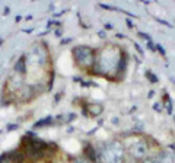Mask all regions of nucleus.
I'll return each mask as SVG.
<instances>
[{"mask_svg": "<svg viewBox=\"0 0 175 163\" xmlns=\"http://www.w3.org/2000/svg\"><path fill=\"white\" fill-rule=\"evenodd\" d=\"M98 160L99 163H125L127 150L120 140L108 141L104 147L98 151Z\"/></svg>", "mask_w": 175, "mask_h": 163, "instance_id": "1", "label": "nucleus"}, {"mask_svg": "<svg viewBox=\"0 0 175 163\" xmlns=\"http://www.w3.org/2000/svg\"><path fill=\"white\" fill-rule=\"evenodd\" d=\"M71 57L76 67L80 72L89 73L95 69L96 64V51L89 45H77L71 50Z\"/></svg>", "mask_w": 175, "mask_h": 163, "instance_id": "2", "label": "nucleus"}, {"mask_svg": "<svg viewBox=\"0 0 175 163\" xmlns=\"http://www.w3.org/2000/svg\"><path fill=\"white\" fill-rule=\"evenodd\" d=\"M149 154H150V143L146 138L134 141L127 149V156L136 163H140L141 160H144Z\"/></svg>", "mask_w": 175, "mask_h": 163, "instance_id": "3", "label": "nucleus"}, {"mask_svg": "<svg viewBox=\"0 0 175 163\" xmlns=\"http://www.w3.org/2000/svg\"><path fill=\"white\" fill-rule=\"evenodd\" d=\"M156 159L158 163H175L174 153L168 149H162V150L156 151Z\"/></svg>", "mask_w": 175, "mask_h": 163, "instance_id": "4", "label": "nucleus"}, {"mask_svg": "<svg viewBox=\"0 0 175 163\" xmlns=\"http://www.w3.org/2000/svg\"><path fill=\"white\" fill-rule=\"evenodd\" d=\"M88 115H90V117H98L99 114H102V111H104V106L101 105V104H90V105H88Z\"/></svg>", "mask_w": 175, "mask_h": 163, "instance_id": "5", "label": "nucleus"}, {"mask_svg": "<svg viewBox=\"0 0 175 163\" xmlns=\"http://www.w3.org/2000/svg\"><path fill=\"white\" fill-rule=\"evenodd\" d=\"M15 72L19 73V74H25L26 73V60H25V57H20L19 60H18L16 66H15Z\"/></svg>", "mask_w": 175, "mask_h": 163, "instance_id": "6", "label": "nucleus"}, {"mask_svg": "<svg viewBox=\"0 0 175 163\" xmlns=\"http://www.w3.org/2000/svg\"><path fill=\"white\" fill-rule=\"evenodd\" d=\"M70 163H92L88 157H85L83 154L82 156H76V157H73L71 160H70Z\"/></svg>", "mask_w": 175, "mask_h": 163, "instance_id": "7", "label": "nucleus"}, {"mask_svg": "<svg viewBox=\"0 0 175 163\" xmlns=\"http://www.w3.org/2000/svg\"><path fill=\"white\" fill-rule=\"evenodd\" d=\"M140 163H158V159H156V153L155 154H149L144 160H141Z\"/></svg>", "mask_w": 175, "mask_h": 163, "instance_id": "8", "label": "nucleus"}, {"mask_svg": "<svg viewBox=\"0 0 175 163\" xmlns=\"http://www.w3.org/2000/svg\"><path fill=\"white\" fill-rule=\"evenodd\" d=\"M146 76H147V77H149V79H150L152 82H156V79H155V77H153L152 74H150V72H146Z\"/></svg>", "mask_w": 175, "mask_h": 163, "instance_id": "9", "label": "nucleus"}, {"mask_svg": "<svg viewBox=\"0 0 175 163\" xmlns=\"http://www.w3.org/2000/svg\"><path fill=\"white\" fill-rule=\"evenodd\" d=\"M57 163H64V162H61V160H60V162H57Z\"/></svg>", "mask_w": 175, "mask_h": 163, "instance_id": "10", "label": "nucleus"}]
</instances>
